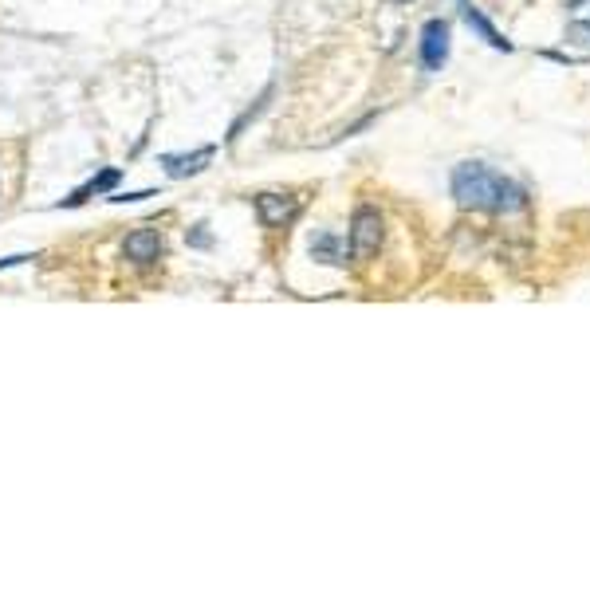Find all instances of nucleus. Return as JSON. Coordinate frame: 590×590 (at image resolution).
Masks as SVG:
<instances>
[{
	"label": "nucleus",
	"mask_w": 590,
	"mask_h": 590,
	"mask_svg": "<svg viewBox=\"0 0 590 590\" xmlns=\"http://www.w3.org/2000/svg\"><path fill=\"white\" fill-rule=\"evenodd\" d=\"M453 197L465 209H485V213H520L528 205L523 186L496 174L485 162H460L453 169Z\"/></svg>",
	"instance_id": "f257e3e1"
},
{
	"label": "nucleus",
	"mask_w": 590,
	"mask_h": 590,
	"mask_svg": "<svg viewBox=\"0 0 590 590\" xmlns=\"http://www.w3.org/2000/svg\"><path fill=\"white\" fill-rule=\"evenodd\" d=\"M382 249V213L374 205H359L350 221V256L354 260H370Z\"/></svg>",
	"instance_id": "f03ea898"
},
{
	"label": "nucleus",
	"mask_w": 590,
	"mask_h": 590,
	"mask_svg": "<svg viewBox=\"0 0 590 590\" xmlns=\"http://www.w3.org/2000/svg\"><path fill=\"white\" fill-rule=\"evenodd\" d=\"M449 48H453V40H449V24L445 20H429L422 28V63L425 71H441L449 63Z\"/></svg>",
	"instance_id": "7ed1b4c3"
},
{
	"label": "nucleus",
	"mask_w": 590,
	"mask_h": 590,
	"mask_svg": "<svg viewBox=\"0 0 590 590\" xmlns=\"http://www.w3.org/2000/svg\"><path fill=\"white\" fill-rule=\"evenodd\" d=\"M256 213L268 229H280V224H292L295 213H299V197L292 193H260L256 197Z\"/></svg>",
	"instance_id": "20e7f679"
},
{
	"label": "nucleus",
	"mask_w": 590,
	"mask_h": 590,
	"mask_svg": "<svg viewBox=\"0 0 590 590\" xmlns=\"http://www.w3.org/2000/svg\"><path fill=\"white\" fill-rule=\"evenodd\" d=\"M162 249L166 244H162V232L158 229H134L123 244L126 260H134V264H154L158 256H162Z\"/></svg>",
	"instance_id": "39448f33"
},
{
	"label": "nucleus",
	"mask_w": 590,
	"mask_h": 590,
	"mask_svg": "<svg viewBox=\"0 0 590 590\" xmlns=\"http://www.w3.org/2000/svg\"><path fill=\"white\" fill-rule=\"evenodd\" d=\"M213 158H217V146H201L193 154H162V166L169 177H189V174H201Z\"/></svg>",
	"instance_id": "423d86ee"
},
{
	"label": "nucleus",
	"mask_w": 590,
	"mask_h": 590,
	"mask_svg": "<svg viewBox=\"0 0 590 590\" xmlns=\"http://www.w3.org/2000/svg\"><path fill=\"white\" fill-rule=\"evenodd\" d=\"M460 16H465V24H468L472 32H477V36L485 40L488 48H496V51H512V40H508V36H500V32L492 28V20H488L485 13H480V8L472 5V0H460Z\"/></svg>",
	"instance_id": "0eeeda50"
},
{
	"label": "nucleus",
	"mask_w": 590,
	"mask_h": 590,
	"mask_svg": "<svg viewBox=\"0 0 590 590\" xmlns=\"http://www.w3.org/2000/svg\"><path fill=\"white\" fill-rule=\"evenodd\" d=\"M118 181H123V169H103V174L99 177H95V181H87V186H83V189H75L71 193V197H63V205H83V201H87V197H99V193H111L114 186H118Z\"/></svg>",
	"instance_id": "6e6552de"
},
{
	"label": "nucleus",
	"mask_w": 590,
	"mask_h": 590,
	"mask_svg": "<svg viewBox=\"0 0 590 590\" xmlns=\"http://www.w3.org/2000/svg\"><path fill=\"white\" fill-rule=\"evenodd\" d=\"M311 256L323 264H347V244L335 232H315L311 236Z\"/></svg>",
	"instance_id": "1a4fd4ad"
},
{
	"label": "nucleus",
	"mask_w": 590,
	"mask_h": 590,
	"mask_svg": "<svg viewBox=\"0 0 590 590\" xmlns=\"http://www.w3.org/2000/svg\"><path fill=\"white\" fill-rule=\"evenodd\" d=\"M567 44L590 48V20H571V24H567Z\"/></svg>",
	"instance_id": "9d476101"
},
{
	"label": "nucleus",
	"mask_w": 590,
	"mask_h": 590,
	"mask_svg": "<svg viewBox=\"0 0 590 590\" xmlns=\"http://www.w3.org/2000/svg\"><path fill=\"white\" fill-rule=\"evenodd\" d=\"M205 229H209V224H193V232H186V241L193 244V249H209V244H213V236Z\"/></svg>",
	"instance_id": "9b49d317"
},
{
	"label": "nucleus",
	"mask_w": 590,
	"mask_h": 590,
	"mask_svg": "<svg viewBox=\"0 0 590 590\" xmlns=\"http://www.w3.org/2000/svg\"><path fill=\"white\" fill-rule=\"evenodd\" d=\"M571 20H590V0H571Z\"/></svg>",
	"instance_id": "f8f14e48"
}]
</instances>
